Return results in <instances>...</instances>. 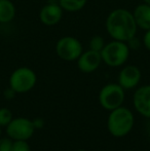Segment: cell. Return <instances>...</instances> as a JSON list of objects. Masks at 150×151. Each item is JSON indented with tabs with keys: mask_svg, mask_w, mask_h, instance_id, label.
<instances>
[{
	"mask_svg": "<svg viewBox=\"0 0 150 151\" xmlns=\"http://www.w3.org/2000/svg\"><path fill=\"white\" fill-rule=\"evenodd\" d=\"M105 27L112 39L124 42L136 36L138 30L133 12L126 8L113 9L107 16Z\"/></svg>",
	"mask_w": 150,
	"mask_h": 151,
	"instance_id": "6da1fadb",
	"label": "cell"
},
{
	"mask_svg": "<svg viewBox=\"0 0 150 151\" xmlns=\"http://www.w3.org/2000/svg\"><path fill=\"white\" fill-rule=\"evenodd\" d=\"M109 112L107 129L110 135L115 138H122L128 135L135 124V117L132 110L124 106H120Z\"/></svg>",
	"mask_w": 150,
	"mask_h": 151,
	"instance_id": "7a4b0ae2",
	"label": "cell"
},
{
	"mask_svg": "<svg viewBox=\"0 0 150 151\" xmlns=\"http://www.w3.org/2000/svg\"><path fill=\"white\" fill-rule=\"evenodd\" d=\"M130 47L128 43L119 40H112L105 44L104 48L100 52L102 62L109 67H121L126 63L130 57Z\"/></svg>",
	"mask_w": 150,
	"mask_h": 151,
	"instance_id": "3957f363",
	"label": "cell"
},
{
	"mask_svg": "<svg viewBox=\"0 0 150 151\" xmlns=\"http://www.w3.org/2000/svg\"><path fill=\"white\" fill-rule=\"evenodd\" d=\"M9 86L17 91V93H28L34 88L37 82V75L33 69L29 67L17 68L9 76Z\"/></svg>",
	"mask_w": 150,
	"mask_h": 151,
	"instance_id": "277c9868",
	"label": "cell"
},
{
	"mask_svg": "<svg viewBox=\"0 0 150 151\" xmlns=\"http://www.w3.org/2000/svg\"><path fill=\"white\" fill-rule=\"evenodd\" d=\"M118 83H107L99 91V103L105 110H114L122 106L126 99V93Z\"/></svg>",
	"mask_w": 150,
	"mask_h": 151,
	"instance_id": "5b68a950",
	"label": "cell"
},
{
	"mask_svg": "<svg viewBox=\"0 0 150 151\" xmlns=\"http://www.w3.org/2000/svg\"><path fill=\"white\" fill-rule=\"evenodd\" d=\"M56 54L61 60L66 62L77 61L83 52V47L79 40L74 36H64L57 41L55 46Z\"/></svg>",
	"mask_w": 150,
	"mask_h": 151,
	"instance_id": "8992f818",
	"label": "cell"
},
{
	"mask_svg": "<svg viewBox=\"0 0 150 151\" xmlns=\"http://www.w3.org/2000/svg\"><path fill=\"white\" fill-rule=\"evenodd\" d=\"M35 129L32 119L26 117H16L5 127V132L7 137L14 141L24 140L28 141L34 135Z\"/></svg>",
	"mask_w": 150,
	"mask_h": 151,
	"instance_id": "52a82bcc",
	"label": "cell"
},
{
	"mask_svg": "<svg viewBox=\"0 0 150 151\" xmlns=\"http://www.w3.org/2000/svg\"><path fill=\"white\" fill-rule=\"evenodd\" d=\"M142 78V73L139 67L135 65H126L121 68L118 74L117 83L124 91L134 90L139 86Z\"/></svg>",
	"mask_w": 150,
	"mask_h": 151,
	"instance_id": "ba28073f",
	"label": "cell"
},
{
	"mask_svg": "<svg viewBox=\"0 0 150 151\" xmlns=\"http://www.w3.org/2000/svg\"><path fill=\"white\" fill-rule=\"evenodd\" d=\"M134 108L139 114L150 118V84L141 86L136 88L133 96Z\"/></svg>",
	"mask_w": 150,
	"mask_h": 151,
	"instance_id": "9c48e42d",
	"label": "cell"
},
{
	"mask_svg": "<svg viewBox=\"0 0 150 151\" xmlns=\"http://www.w3.org/2000/svg\"><path fill=\"white\" fill-rule=\"evenodd\" d=\"M77 67L82 73H93L95 72L102 63V57L99 52H95L88 48L77 59Z\"/></svg>",
	"mask_w": 150,
	"mask_h": 151,
	"instance_id": "30bf717a",
	"label": "cell"
},
{
	"mask_svg": "<svg viewBox=\"0 0 150 151\" xmlns=\"http://www.w3.org/2000/svg\"><path fill=\"white\" fill-rule=\"evenodd\" d=\"M63 12L64 10L59 3H46L40 9L39 20L45 26H56L62 20Z\"/></svg>",
	"mask_w": 150,
	"mask_h": 151,
	"instance_id": "8fae6325",
	"label": "cell"
},
{
	"mask_svg": "<svg viewBox=\"0 0 150 151\" xmlns=\"http://www.w3.org/2000/svg\"><path fill=\"white\" fill-rule=\"evenodd\" d=\"M135 22L137 27L146 31L150 29V5L146 3H141L135 7L133 12Z\"/></svg>",
	"mask_w": 150,
	"mask_h": 151,
	"instance_id": "7c38bea8",
	"label": "cell"
},
{
	"mask_svg": "<svg viewBox=\"0 0 150 151\" xmlns=\"http://www.w3.org/2000/svg\"><path fill=\"white\" fill-rule=\"evenodd\" d=\"M17 9L11 0H0V23L6 24L16 18Z\"/></svg>",
	"mask_w": 150,
	"mask_h": 151,
	"instance_id": "4fadbf2b",
	"label": "cell"
},
{
	"mask_svg": "<svg viewBox=\"0 0 150 151\" xmlns=\"http://www.w3.org/2000/svg\"><path fill=\"white\" fill-rule=\"evenodd\" d=\"M88 0H59V4L63 10L68 12H76L85 6Z\"/></svg>",
	"mask_w": 150,
	"mask_h": 151,
	"instance_id": "5bb4252c",
	"label": "cell"
},
{
	"mask_svg": "<svg viewBox=\"0 0 150 151\" xmlns=\"http://www.w3.org/2000/svg\"><path fill=\"white\" fill-rule=\"evenodd\" d=\"M105 44L106 43H105V40L102 36L95 35V36H93L90 39V41H88V47L92 50L101 52L103 48H104Z\"/></svg>",
	"mask_w": 150,
	"mask_h": 151,
	"instance_id": "9a60e30c",
	"label": "cell"
},
{
	"mask_svg": "<svg viewBox=\"0 0 150 151\" xmlns=\"http://www.w3.org/2000/svg\"><path fill=\"white\" fill-rule=\"evenodd\" d=\"M14 118L12 112L8 108H0V127H6Z\"/></svg>",
	"mask_w": 150,
	"mask_h": 151,
	"instance_id": "2e32d148",
	"label": "cell"
},
{
	"mask_svg": "<svg viewBox=\"0 0 150 151\" xmlns=\"http://www.w3.org/2000/svg\"><path fill=\"white\" fill-rule=\"evenodd\" d=\"M11 151H31V147L28 141L18 140V141H14L12 143Z\"/></svg>",
	"mask_w": 150,
	"mask_h": 151,
	"instance_id": "e0dca14e",
	"label": "cell"
},
{
	"mask_svg": "<svg viewBox=\"0 0 150 151\" xmlns=\"http://www.w3.org/2000/svg\"><path fill=\"white\" fill-rule=\"evenodd\" d=\"M14 140L9 137H0V151H11Z\"/></svg>",
	"mask_w": 150,
	"mask_h": 151,
	"instance_id": "ac0fdd59",
	"label": "cell"
},
{
	"mask_svg": "<svg viewBox=\"0 0 150 151\" xmlns=\"http://www.w3.org/2000/svg\"><path fill=\"white\" fill-rule=\"evenodd\" d=\"M126 43H128L130 50H138L139 48H140V46H141L140 39H138L136 36H134L133 38H131L128 41H126Z\"/></svg>",
	"mask_w": 150,
	"mask_h": 151,
	"instance_id": "d6986e66",
	"label": "cell"
},
{
	"mask_svg": "<svg viewBox=\"0 0 150 151\" xmlns=\"http://www.w3.org/2000/svg\"><path fill=\"white\" fill-rule=\"evenodd\" d=\"M16 95H17V91L11 88L10 86H8L7 88H5L3 91V96L6 100H12L16 98Z\"/></svg>",
	"mask_w": 150,
	"mask_h": 151,
	"instance_id": "ffe728a7",
	"label": "cell"
},
{
	"mask_svg": "<svg viewBox=\"0 0 150 151\" xmlns=\"http://www.w3.org/2000/svg\"><path fill=\"white\" fill-rule=\"evenodd\" d=\"M142 42H143L144 47L146 48L148 52H150V29L149 30L145 31V34H144V36H143Z\"/></svg>",
	"mask_w": 150,
	"mask_h": 151,
	"instance_id": "44dd1931",
	"label": "cell"
},
{
	"mask_svg": "<svg viewBox=\"0 0 150 151\" xmlns=\"http://www.w3.org/2000/svg\"><path fill=\"white\" fill-rule=\"evenodd\" d=\"M32 121H33V124H34V127H35V129H42V127H44L43 118L36 117V118H34Z\"/></svg>",
	"mask_w": 150,
	"mask_h": 151,
	"instance_id": "7402d4cb",
	"label": "cell"
},
{
	"mask_svg": "<svg viewBox=\"0 0 150 151\" xmlns=\"http://www.w3.org/2000/svg\"><path fill=\"white\" fill-rule=\"evenodd\" d=\"M143 2L146 4H148V5H150V0H143Z\"/></svg>",
	"mask_w": 150,
	"mask_h": 151,
	"instance_id": "603a6c76",
	"label": "cell"
},
{
	"mask_svg": "<svg viewBox=\"0 0 150 151\" xmlns=\"http://www.w3.org/2000/svg\"><path fill=\"white\" fill-rule=\"evenodd\" d=\"M1 134H2V129H1V127H0V137H1Z\"/></svg>",
	"mask_w": 150,
	"mask_h": 151,
	"instance_id": "cb8c5ba5",
	"label": "cell"
},
{
	"mask_svg": "<svg viewBox=\"0 0 150 151\" xmlns=\"http://www.w3.org/2000/svg\"><path fill=\"white\" fill-rule=\"evenodd\" d=\"M76 151H88V150H84V149H78V150H76Z\"/></svg>",
	"mask_w": 150,
	"mask_h": 151,
	"instance_id": "d4e9b609",
	"label": "cell"
},
{
	"mask_svg": "<svg viewBox=\"0 0 150 151\" xmlns=\"http://www.w3.org/2000/svg\"><path fill=\"white\" fill-rule=\"evenodd\" d=\"M126 151H134V150H126Z\"/></svg>",
	"mask_w": 150,
	"mask_h": 151,
	"instance_id": "484cf974",
	"label": "cell"
},
{
	"mask_svg": "<svg viewBox=\"0 0 150 151\" xmlns=\"http://www.w3.org/2000/svg\"><path fill=\"white\" fill-rule=\"evenodd\" d=\"M36 1H39V0H36Z\"/></svg>",
	"mask_w": 150,
	"mask_h": 151,
	"instance_id": "4316f807",
	"label": "cell"
}]
</instances>
